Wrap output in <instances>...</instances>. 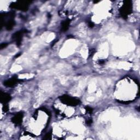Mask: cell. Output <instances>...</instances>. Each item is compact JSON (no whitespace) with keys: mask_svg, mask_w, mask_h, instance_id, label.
<instances>
[{"mask_svg":"<svg viewBox=\"0 0 140 140\" xmlns=\"http://www.w3.org/2000/svg\"><path fill=\"white\" fill-rule=\"evenodd\" d=\"M18 81H19V79L17 78H15V77H14L10 78L9 80H6V82H5L4 85L6 86L11 87L13 86H14Z\"/></svg>","mask_w":140,"mask_h":140,"instance_id":"cell-5","label":"cell"},{"mask_svg":"<svg viewBox=\"0 0 140 140\" xmlns=\"http://www.w3.org/2000/svg\"><path fill=\"white\" fill-rule=\"evenodd\" d=\"M23 33H24L23 31H20L13 34V36H12L13 39L16 42V43L18 46H19L21 44V42H22Z\"/></svg>","mask_w":140,"mask_h":140,"instance_id":"cell-3","label":"cell"},{"mask_svg":"<svg viewBox=\"0 0 140 140\" xmlns=\"http://www.w3.org/2000/svg\"><path fill=\"white\" fill-rule=\"evenodd\" d=\"M94 25V23H93L92 22H89V26L90 27H93Z\"/></svg>","mask_w":140,"mask_h":140,"instance_id":"cell-13","label":"cell"},{"mask_svg":"<svg viewBox=\"0 0 140 140\" xmlns=\"http://www.w3.org/2000/svg\"><path fill=\"white\" fill-rule=\"evenodd\" d=\"M92 122H93V120L92 119H89V120H88V121H87V124L88 125H90L92 123Z\"/></svg>","mask_w":140,"mask_h":140,"instance_id":"cell-12","label":"cell"},{"mask_svg":"<svg viewBox=\"0 0 140 140\" xmlns=\"http://www.w3.org/2000/svg\"><path fill=\"white\" fill-rule=\"evenodd\" d=\"M86 111L90 114H92L93 113V109L92 108H90L89 107H86Z\"/></svg>","mask_w":140,"mask_h":140,"instance_id":"cell-9","label":"cell"},{"mask_svg":"<svg viewBox=\"0 0 140 140\" xmlns=\"http://www.w3.org/2000/svg\"><path fill=\"white\" fill-rule=\"evenodd\" d=\"M60 99L61 102L65 104H67L69 106H77V105L79 104L80 103V101L79 99L67 95L61 96L60 97Z\"/></svg>","mask_w":140,"mask_h":140,"instance_id":"cell-1","label":"cell"},{"mask_svg":"<svg viewBox=\"0 0 140 140\" xmlns=\"http://www.w3.org/2000/svg\"><path fill=\"white\" fill-rule=\"evenodd\" d=\"M7 43H2L1 44V49L4 48L7 46Z\"/></svg>","mask_w":140,"mask_h":140,"instance_id":"cell-10","label":"cell"},{"mask_svg":"<svg viewBox=\"0 0 140 140\" xmlns=\"http://www.w3.org/2000/svg\"><path fill=\"white\" fill-rule=\"evenodd\" d=\"M132 10V5L131 2L127 1L125 4L120 9V14L122 16L127 17L130 14Z\"/></svg>","mask_w":140,"mask_h":140,"instance_id":"cell-2","label":"cell"},{"mask_svg":"<svg viewBox=\"0 0 140 140\" xmlns=\"http://www.w3.org/2000/svg\"><path fill=\"white\" fill-rule=\"evenodd\" d=\"M26 3L25 4H23V2H18L16 4L13 5V7L18 8V9L26 10L28 7V5H26Z\"/></svg>","mask_w":140,"mask_h":140,"instance_id":"cell-6","label":"cell"},{"mask_svg":"<svg viewBox=\"0 0 140 140\" xmlns=\"http://www.w3.org/2000/svg\"><path fill=\"white\" fill-rule=\"evenodd\" d=\"M70 21L68 20H65L61 23V30L63 32H65L67 31L69 27Z\"/></svg>","mask_w":140,"mask_h":140,"instance_id":"cell-8","label":"cell"},{"mask_svg":"<svg viewBox=\"0 0 140 140\" xmlns=\"http://www.w3.org/2000/svg\"><path fill=\"white\" fill-rule=\"evenodd\" d=\"M10 96L9 94L7 93H1V102L3 103H6L8 102L10 100Z\"/></svg>","mask_w":140,"mask_h":140,"instance_id":"cell-7","label":"cell"},{"mask_svg":"<svg viewBox=\"0 0 140 140\" xmlns=\"http://www.w3.org/2000/svg\"><path fill=\"white\" fill-rule=\"evenodd\" d=\"M50 134H47L46 135H45V137L44 138L45 139H49L50 138Z\"/></svg>","mask_w":140,"mask_h":140,"instance_id":"cell-11","label":"cell"},{"mask_svg":"<svg viewBox=\"0 0 140 140\" xmlns=\"http://www.w3.org/2000/svg\"><path fill=\"white\" fill-rule=\"evenodd\" d=\"M23 114L22 113H18L16 114L12 118V121L13 123H14L16 125H19L23 121Z\"/></svg>","mask_w":140,"mask_h":140,"instance_id":"cell-4","label":"cell"},{"mask_svg":"<svg viewBox=\"0 0 140 140\" xmlns=\"http://www.w3.org/2000/svg\"><path fill=\"white\" fill-rule=\"evenodd\" d=\"M99 62L100 64H104V61L103 60H99Z\"/></svg>","mask_w":140,"mask_h":140,"instance_id":"cell-14","label":"cell"}]
</instances>
